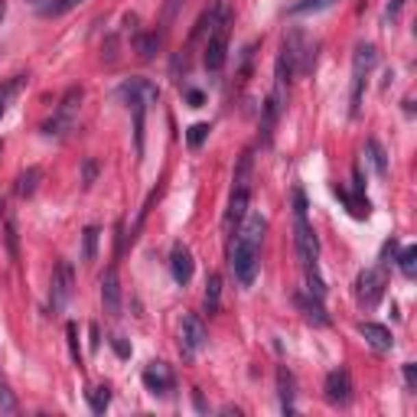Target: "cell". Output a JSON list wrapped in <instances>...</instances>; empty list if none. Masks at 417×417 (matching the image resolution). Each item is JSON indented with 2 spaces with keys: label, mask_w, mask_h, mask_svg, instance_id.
<instances>
[{
  "label": "cell",
  "mask_w": 417,
  "mask_h": 417,
  "mask_svg": "<svg viewBox=\"0 0 417 417\" xmlns=\"http://www.w3.org/2000/svg\"><path fill=\"white\" fill-rule=\"evenodd\" d=\"M79 105H81V88H68V92L62 94V101H59V111H55V118L42 124V131L53 137V134H62L66 127H72V118H75Z\"/></svg>",
  "instance_id": "obj_9"
},
{
  "label": "cell",
  "mask_w": 417,
  "mask_h": 417,
  "mask_svg": "<svg viewBox=\"0 0 417 417\" xmlns=\"http://www.w3.org/2000/svg\"><path fill=\"white\" fill-rule=\"evenodd\" d=\"M365 150H368V160H372V166H375V173L378 176L388 173V157H385V147L378 144L375 137H372V140H365Z\"/></svg>",
  "instance_id": "obj_23"
},
{
  "label": "cell",
  "mask_w": 417,
  "mask_h": 417,
  "mask_svg": "<svg viewBox=\"0 0 417 417\" xmlns=\"http://www.w3.org/2000/svg\"><path fill=\"white\" fill-rule=\"evenodd\" d=\"M296 307L307 313V320L309 323H316V326H329V316H326V309H323V300L320 296H303V294H296Z\"/></svg>",
  "instance_id": "obj_17"
},
{
  "label": "cell",
  "mask_w": 417,
  "mask_h": 417,
  "mask_svg": "<svg viewBox=\"0 0 417 417\" xmlns=\"http://www.w3.org/2000/svg\"><path fill=\"white\" fill-rule=\"evenodd\" d=\"M398 268H401L404 277H414L417 274V248L414 244H407L401 255H398Z\"/></svg>",
  "instance_id": "obj_26"
},
{
  "label": "cell",
  "mask_w": 417,
  "mask_h": 417,
  "mask_svg": "<svg viewBox=\"0 0 417 417\" xmlns=\"http://www.w3.org/2000/svg\"><path fill=\"white\" fill-rule=\"evenodd\" d=\"M404 3H407V0H391V3H388V10H385V16H388V23H394V20L401 16Z\"/></svg>",
  "instance_id": "obj_35"
},
{
  "label": "cell",
  "mask_w": 417,
  "mask_h": 417,
  "mask_svg": "<svg viewBox=\"0 0 417 417\" xmlns=\"http://www.w3.org/2000/svg\"><path fill=\"white\" fill-rule=\"evenodd\" d=\"M336 196L346 202V205H349V212H352L355 218H365V216H368V199H362V196H349L346 189H339V186H336Z\"/></svg>",
  "instance_id": "obj_25"
},
{
  "label": "cell",
  "mask_w": 417,
  "mask_h": 417,
  "mask_svg": "<svg viewBox=\"0 0 417 417\" xmlns=\"http://www.w3.org/2000/svg\"><path fill=\"white\" fill-rule=\"evenodd\" d=\"M281 111L283 108L268 94V101H264V108H261V140H264V144H270V137H274V124H277V118H281Z\"/></svg>",
  "instance_id": "obj_18"
},
{
  "label": "cell",
  "mask_w": 417,
  "mask_h": 417,
  "mask_svg": "<svg viewBox=\"0 0 417 417\" xmlns=\"http://www.w3.org/2000/svg\"><path fill=\"white\" fill-rule=\"evenodd\" d=\"M251 205V153H244L238 170H235V189L229 199V212H225V231L231 235V229H238V222L248 216Z\"/></svg>",
  "instance_id": "obj_5"
},
{
  "label": "cell",
  "mask_w": 417,
  "mask_h": 417,
  "mask_svg": "<svg viewBox=\"0 0 417 417\" xmlns=\"http://www.w3.org/2000/svg\"><path fill=\"white\" fill-rule=\"evenodd\" d=\"M242 222L244 225L238 229L235 242L229 244V268L242 287H251L257 277V264H261V242H264L268 222L257 216V212H248Z\"/></svg>",
  "instance_id": "obj_1"
},
{
  "label": "cell",
  "mask_w": 417,
  "mask_h": 417,
  "mask_svg": "<svg viewBox=\"0 0 417 417\" xmlns=\"http://www.w3.org/2000/svg\"><path fill=\"white\" fill-rule=\"evenodd\" d=\"M94 179H98V160L88 157V160L81 163V183H85V186H92Z\"/></svg>",
  "instance_id": "obj_33"
},
{
  "label": "cell",
  "mask_w": 417,
  "mask_h": 417,
  "mask_svg": "<svg viewBox=\"0 0 417 417\" xmlns=\"http://www.w3.org/2000/svg\"><path fill=\"white\" fill-rule=\"evenodd\" d=\"M209 131H212L209 124H192V127L186 131V144H189L192 150H199V147H202V140L209 137Z\"/></svg>",
  "instance_id": "obj_29"
},
{
  "label": "cell",
  "mask_w": 417,
  "mask_h": 417,
  "mask_svg": "<svg viewBox=\"0 0 417 417\" xmlns=\"http://www.w3.org/2000/svg\"><path fill=\"white\" fill-rule=\"evenodd\" d=\"M277 391H281V411L283 414H294L296 411V378L290 368L277 372Z\"/></svg>",
  "instance_id": "obj_16"
},
{
  "label": "cell",
  "mask_w": 417,
  "mask_h": 417,
  "mask_svg": "<svg viewBox=\"0 0 417 417\" xmlns=\"http://www.w3.org/2000/svg\"><path fill=\"white\" fill-rule=\"evenodd\" d=\"M179 336H183V339H179V346H183V355H186V359H192V355H196L205 342H209L202 320H199V316H192V313H186V316H183V333H179Z\"/></svg>",
  "instance_id": "obj_11"
},
{
  "label": "cell",
  "mask_w": 417,
  "mask_h": 417,
  "mask_svg": "<svg viewBox=\"0 0 417 417\" xmlns=\"http://www.w3.org/2000/svg\"><path fill=\"white\" fill-rule=\"evenodd\" d=\"M404 385H407V391L417 388V365L414 362H404Z\"/></svg>",
  "instance_id": "obj_34"
},
{
  "label": "cell",
  "mask_w": 417,
  "mask_h": 417,
  "mask_svg": "<svg viewBox=\"0 0 417 417\" xmlns=\"http://www.w3.org/2000/svg\"><path fill=\"white\" fill-rule=\"evenodd\" d=\"M183 3H186V0H166V3H163V33L173 27V20H176V14H179Z\"/></svg>",
  "instance_id": "obj_31"
},
{
  "label": "cell",
  "mask_w": 417,
  "mask_h": 417,
  "mask_svg": "<svg viewBox=\"0 0 417 417\" xmlns=\"http://www.w3.org/2000/svg\"><path fill=\"white\" fill-rule=\"evenodd\" d=\"M202 303H205V313H209V316H212V313H218V307H222V277H218V274H209Z\"/></svg>",
  "instance_id": "obj_21"
},
{
  "label": "cell",
  "mask_w": 417,
  "mask_h": 417,
  "mask_svg": "<svg viewBox=\"0 0 417 417\" xmlns=\"http://www.w3.org/2000/svg\"><path fill=\"white\" fill-rule=\"evenodd\" d=\"M66 339H68V349H72V359H75V365H81V349H79V326L68 323L66 326Z\"/></svg>",
  "instance_id": "obj_32"
},
{
  "label": "cell",
  "mask_w": 417,
  "mask_h": 417,
  "mask_svg": "<svg viewBox=\"0 0 417 417\" xmlns=\"http://www.w3.org/2000/svg\"><path fill=\"white\" fill-rule=\"evenodd\" d=\"M385 294V270L381 268H365L359 277H355V300L362 307H375Z\"/></svg>",
  "instance_id": "obj_8"
},
{
  "label": "cell",
  "mask_w": 417,
  "mask_h": 417,
  "mask_svg": "<svg viewBox=\"0 0 417 417\" xmlns=\"http://www.w3.org/2000/svg\"><path fill=\"white\" fill-rule=\"evenodd\" d=\"M229 27H231V7L216 16V23L205 33V46H202V66L209 72H222L225 59H229Z\"/></svg>",
  "instance_id": "obj_4"
},
{
  "label": "cell",
  "mask_w": 417,
  "mask_h": 417,
  "mask_svg": "<svg viewBox=\"0 0 417 417\" xmlns=\"http://www.w3.org/2000/svg\"><path fill=\"white\" fill-rule=\"evenodd\" d=\"M72 294H75V270H72L68 261H59L53 270V283H49V307H53V313H62L66 303L72 300Z\"/></svg>",
  "instance_id": "obj_7"
},
{
  "label": "cell",
  "mask_w": 417,
  "mask_h": 417,
  "mask_svg": "<svg viewBox=\"0 0 417 417\" xmlns=\"http://www.w3.org/2000/svg\"><path fill=\"white\" fill-rule=\"evenodd\" d=\"M101 303L111 320L121 316V281H118V268H108L101 274Z\"/></svg>",
  "instance_id": "obj_12"
},
{
  "label": "cell",
  "mask_w": 417,
  "mask_h": 417,
  "mask_svg": "<svg viewBox=\"0 0 417 417\" xmlns=\"http://www.w3.org/2000/svg\"><path fill=\"white\" fill-rule=\"evenodd\" d=\"M294 244H296V257H300V268L307 274V287L313 296H326V283L316 264L320 255V242H316V231L309 225V212H307V192L296 186L294 189Z\"/></svg>",
  "instance_id": "obj_2"
},
{
  "label": "cell",
  "mask_w": 417,
  "mask_h": 417,
  "mask_svg": "<svg viewBox=\"0 0 417 417\" xmlns=\"http://www.w3.org/2000/svg\"><path fill=\"white\" fill-rule=\"evenodd\" d=\"M359 333L365 336V342L375 352H391L394 349V339H391V329L381 323H359Z\"/></svg>",
  "instance_id": "obj_15"
},
{
  "label": "cell",
  "mask_w": 417,
  "mask_h": 417,
  "mask_svg": "<svg viewBox=\"0 0 417 417\" xmlns=\"http://www.w3.org/2000/svg\"><path fill=\"white\" fill-rule=\"evenodd\" d=\"M144 385H147L150 394H170V388H173V372L163 362H150L144 368Z\"/></svg>",
  "instance_id": "obj_13"
},
{
  "label": "cell",
  "mask_w": 417,
  "mask_h": 417,
  "mask_svg": "<svg viewBox=\"0 0 417 417\" xmlns=\"http://www.w3.org/2000/svg\"><path fill=\"white\" fill-rule=\"evenodd\" d=\"M336 0H300L294 7V14H320V10H326V7H333Z\"/></svg>",
  "instance_id": "obj_30"
},
{
  "label": "cell",
  "mask_w": 417,
  "mask_h": 417,
  "mask_svg": "<svg viewBox=\"0 0 417 417\" xmlns=\"http://www.w3.org/2000/svg\"><path fill=\"white\" fill-rule=\"evenodd\" d=\"M192 251H189L186 244H173V255H170V270H173V281L179 287H186L192 281Z\"/></svg>",
  "instance_id": "obj_14"
},
{
  "label": "cell",
  "mask_w": 417,
  "mask_h": 417,
  "mask_svg": "<svg viewBox=\"0 0 417 417\" xmlns=\"http://www.w3.org/2000/svg\"><path fill=\"white\" fill-rule=\"evenodd\" d=\"M186 98H189V105H192V108H202V105H205V94H202L199 88H189Z\"/></svg>",
  "instance_id": "obj_36"
},
{
  "label": "cell",
  "mask_w": 417,
  "mask_h": 417,
  "mask_svg": "<svg viewBox=\"0 0 417 417\" xmlns=\"http://www.w3.org/2000/svg\"><path fill=\"white\" fill-rule=\"evenodd\" d=\"M111 346H114V352H118L121 359H127V355H131V349H127V342H124V339H111Z\"/></svg>",
  "instance_id": "obj_37"
},
{
  "label": "cell",
  "mask_w": 417,
  "mask_h": 417,
  "mask_svg": "<svg viewBox=\"0 0 417 417\" xmlns=\"http://www.w3.org/2000/svg\"><path fill=\"white\" fill-rule=\"evenodd\" d=\"M40 179H42L40 166H27L23 173L16 176V196H20V199H29V196L40 189Z\"/></svg>",
  "instance_id": "obj_19"
},
{
  "label": "cell",
  "mask_w": 417,
  "mask_h": 417,
  "mask_svg": "<svg viewBox=\"0 0 417 417\" xmlns=\"http://www.w3.org/2000/svg\"><path fill=\"white\" fill-rule=\"evenodd\" d=\"M160 46H163V33H157V29H153V33H140V36L134 40V49H137V55H140L144 62L153 59Z\"/></svg>",
  "instance_id": "obj_20"
},
{
  "label": "cell",
  "mask_w": 417,
  "mask_h": 417,
  "mask_svg": "<svg viewBox=\"0 0 417 417\" xmlns=\"http://www.w3.org/2000/svg\"><path fill=\"white\" fill-rule=\"evenodd\" d=\"M326 401L333 404V407H346L352 401V375L346 368H333L329 375H326Z\"/></svg>",
  "instance_id": "obj_10"
},
{
  "label": "cell",
  "mask_w": 417,
  "mask_h": 417,
  "mask_svg": "<svg viewBox=\"0 0 417 417\" xmlns=\"http://www.w3.org/2000/svg\"><path fill=\"white\" fill-rule=\"evenodd\" d=\"M0 218H3V196H0Z\"/></svg>",
  "instance_id": "obj_39"
},
{
  "label": "cell",
  "mask_w": 417,
  "mask_h": 417,
  "mask_svg": "<svg viewBox=\"0 0 417 417\" xmlns=\"http://www.w3.org/2000/svg\"><path fill=\"white\" fill-rule=\"evenodd\" d=\"M378 62V53L375 46H355V59H352V98H349V118H359V111H362V92H365V79H368V72L375 68Z\"/></svg>",
  "instance_id": "obj_6"
},
{
  "label": "cell",
  "mask_w": 417,
  "mask_h": 417,
  "mask_svg": "<svg viewBox=\"0 0 417 417\" xmlns=\"http://www.w3.org/2000/svg\"><path fill=\"white\" fill-rule=\"evenodd\" d=\"M3 16H7V0H0V23H3Z\"/></svg>",
  "instance_id": "obj_38"
},
{
  "label": "cell",
  "mask_w": 417,
  "mask_h": 417,
  "mask_svg": "<svg viewBox=\"0 0 417 417\" xmlns=\"http://www.w3.org/2000/svg\"><path fill=\"white\" fill-rule=\"evenodd\" d=\"M0 118H3V98H0Z\"/></svg>",
  "instance_id": "obj_41"
},
{
  "label": "cell",
  "mask_w": 417,
  "mask_h": 417,
  "mask_svg": "<svg viewBox=\"0 0 417 417\" xmlns=\"http://www.w3.org/2000/svg\"><path fill=\"white\" fill-rule=\"evenodd\" d=\"M85 0H53L49 7H42V14L46 16H62V14H68V10H75V7H81Z\"/></svg>",
  "instance_id": "obj_28"
},
{
  "label": "cell",
  "mask_w": 417,
  "mask_h": 417,
  "mask_svg": "<svg viewBox=\"0 0 417 417\" xmlns=\"http://www.w3.org/2000/svg\"><path fill=\"white\" fill-rule=\"evenodd\" d=\"M121 94L127 98V108L134 114V144H137V157H144V118H147V105H153L160 92L157 85L147 79H131L121 88Z\"/></svg>",
  "instance_id": "obj_3"
},
{
  "label": "cell",
  "mask_w": 417,
  "mask_h": 417,
  "mask_svg": "<svg viewBox=\"0 0 417 417\" xmlns=\"http://www.w3.org/2000/svg\"><path fill=\"white\" fill-rule=\"evenodd\" d=\"M0 414H20V404H16V398H14V391L7 388L3 381H0Z\"/></svg>",
  "instance_id": "obj_27"
},
{
  "label": "cell",
  "mask_w": 417,
  "mask_h": 417,
  "mask_svg": "<svg viewBox=\"0 0 417 417\" xmlns=\"http://www.w3.org/2000/svg\"><path fill=\"white\" fill-rule=\"evenodd\" d=\"M98 235H101L98 225H88V229L81 231V261L85 264H92L94 255H98Z\"/></svg>",
  "instance_id": "obj_22"
},
{
  "label": "cell",
  "mask_w": 417,
  "mask_h": 417,
  "mask_svg": "<svg viewBox=\"0 0 417 417\" xmlns=\"http://www.w3.org/2000/svg\"><path fill=\"white\" fill-rule=\"evenodd\" d=\"M27 3H36V7H40V3H46V0H27Z\"/></svg>",
  "instance_id": "obj_40"
},
{
  "label": "cell",
  "mask_w": 417,
  "mask_h": 417,
  "mask_svg": "<svg viewBox=\"0 0 417 417\" xmlns=\"http://www.w3.org/2000/svg\"><path fill=\"white\" fill-rule=\"evenodd\" d=\"M111 404V388L108 385H98V388L88 391V407H92L94 414H105Z\"/></svg>",
  "instance_id": "obj_24"
}]
</instances>
